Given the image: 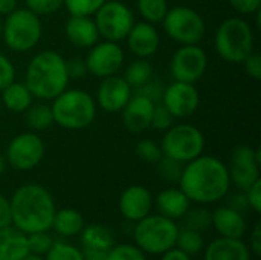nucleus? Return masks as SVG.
Here are the masks:
<instances>
[{
  "label": "nucleus",
  "instance_id": "obj_1",
  "mask_svg": "<svg viewBox=\"0 0 261 260\" xmlns=\"http://www.w3.org/2000/svg\"><path fill=\"white\" fill-rule=\"evenodd\" d=\"M180 190L197 204H213L223 199L231 187L228 167L216 156L200 155L184 166Z\"/></svg>",
  "mask_w": 261,
  "mask_h": 260
},
{
  "label": "nucleus",
  "instance_id": "obj_2",
  "mask_svg": "<svg viewBox=\"0 0 261 260\" xmlns=\"http://www.w3.org/2000/svg\"><path fill=\"white\" fill-rule=\"evenodd\" d=\"M11 215L15 228L24 234L52 228L55 204L50 193L38 184L18 187L11 198Z\"/></svg>",
  "mask_w": 261,
  "mask_h": 260
},
{
  "label": "nucleus",
  "instance_id": "obj_3",
  "mask_svg": "<svg viewBox=\"0 0 261 260\" xmlns=\"http://www.w3.org/2000/svg\"><path fill=\"white\" fill-rule=\"evenodd\" d=\"M69 75L66 60L55 51L46 49L32 57L26 67L24 84L38 100H54L67 89Z\"/></svg>",
  "mask_w": 261,
  "mask_h": 260
},
{
  "label": "nucleus",
  "instance_id": "obj_4",
  "mask_svg": "<svg viewBox=\"0 0 261 260\" xmlns=\"http://www.w3.org/2000/svg\"><path fill=\"white\" fill-rule=\"evenodd\" d=\"M54 123L66 130L89 127L96 116V101L81 89H66L52 100Z\"/></svg>",
  "mask_w": 261,
  "mask_h": 260
},
{
  "label": "nucleus",
  "instance_id": "obj_5",
  "mask_svg": "<svg viewBox=\"0 0 261 260\" xmlns=\"http://www.w3.org/2000/svg\"><path fill=\"white\" fill-rule=\"evenodd\" d=\"M214 46L228 63H242L254 52V32L249 23L239 17L226 18L216 31Z\"/></svg>",
  "mask_w": 261,
  "mask_h": 260
},
{
  "label": "nucleus",
  "instance_id": "obj_6",
  "mask_svg": "<svg viewBox=\"0 0 261 260\" xmlns=\"http://www.w3.org/2000/svg\"><path fill=\"white\" fill-rule=\"evenodd\" d=\"M43 34L41 20L28 8H17L3 20L2 38L6 46L18 54L34 49Z\"/></svg>",
  "mask_w": 261,
  "mask_h": 260
},
{
  "label": "nucleus",
  "instance_id": "obj_7",
  "mask_svg": "<svg viewBox=\"0 0 261 260\" xmlns=\"http://www.w3.org/2000/svg\"><path fill=\"white\" fill-rule=\"evenodd\" d=\"M179 227L162 215L145 216L136 222L133 238L139 250L150 254H164L176 247Z\"/></svg>",
  "mask_w": 261,
  "mask_h": 260
},
{
  "label": "nucleus",
  "instance_id": "obj_8",
  "mask_svg": "<svg viewBox=\"0 0 261 260\" xmlns=\"http://www.w3.org/2000/svg\"><path fill=\"white\" fill-rule=\"evenodd\" d=\"M161 149L164 156L187 164L203 153L205 136L196 126L173 124L168 130H165Z\"/></svg>",
  "mask_w": 261,
  "mask_h": 260
},
{
  "label": "nucleus",
  "instance_id": "obj_9",
  "mask_svg": "<svg viewBox=\"0 0 261 260\" xmlns=\"http://www.w3.org/2000/svg\"><path fill=\"white\" fill-rule=\"evenodd\" d=\"M165 34L180 46L184 44H199L206 32V25L203 17L193 8L174 6L168 8L164 20Z\"/></svg>",
  "mask_w": 261,
  "mask_h": 260
},
{
  "label": "nucleus",
  "instance_id": "obj_10",
  "mask_svg": "<svg viewBox=\"0 0 261 260\" xmlns=\"http://www.w3.org/2000/svg\"><path fill=\"white\" fill-rule=\"evenodd\" d=\"M95 23L99 37L110 41L125 40L132 26L135 25L133 11L119 0H106L104 5L95 12Z\"/></svg>",
  "mask_w": 261,
  "mask_h": 260
},
{
  "label": "nucleus",
  "instance_id": "obj_11",
  "mask_svg": "<svg viewBox=\"0 0 261 260\" xmlns=\"http://www.w3.org/2000/svg\"><path fill=\"white\" fill-rule=\"evenodd\" d=\"M208 67V55L199 44H184L171 57L170 72L174 81L196 83Z\"/></svg>",
  "mask_w": 261,
  "mask_h": 260
},
{
  "label": "nucleus",
  "instance_id": "obj_12",
  "mask_svg": "<svg viewBox=\"0 0 261 260\" xmlns=\"http://www.w3.org/2000/svg\"><path fill=\"white\" fill-rule=\"evenodd\" d=\"M44 156V143L34 132H24L14 136L6 149V162L15 170H31L37 167Z\"/></svg>",
  "mask_w": 261,
  "mask_h": 260
},
{
  "label": "nucleus",
  "instance_id": "obj_13",
  "mask_svg": "<svg viewBox=\"0 0 261 260\" xmlns=\"http://www.w3.org/2000/svg\"><path fill=\"white\" fill-rule=\"evenodd\" d=\"M89 49L84 58L87 72L98 78L116 75L124 64V52L116 41L104 40Z\"/></svg>",
  "mask_w": 261,
  "mask_h": 260
},
{
  "label": "nucleus",
  "instance_id": "obj_14",
  "mask_svg": "<svg viewBox=\"0 0 261 260\" xmlns=\"http://www.w3.org/2000/svg\"><path fill=\"white\" fill-rule=\"evenodd\" d=\"M261 153L251 146H239L231 155V164L228 167L229 179L240 190H246L251 184L260 179Z\"/></svg>",
  "mask_w": 261,
  "mask_h": 260
},
{
  "label": "nucleus",
  "instance_id": "obj_15",
  "mask_svg": "<svg viewBox=\"0 0 261 260\" xmlns=\"http://www.w3.org/2000/svg\"><path fill=\"white\" fill-rule=\"evenodd\" d=\"M161 103L174 118H187L199 109L200 95L193 83L173 81L165 87Z\"/></svg>",
  "mask_w": 261,
  "mask_h": 260
},
{
  "label": "nucleus",
  "instance_id": "obj_16",
  "mask_svg": "<svg viewBox=\"0 0 261 260\" xmlns=\"http://www.w3.org/2000/svg\"><path fill=\"white\" fill-rule=\"evenodd\" d=\"M133 95V89L124 77L112 75L101 78L96 92V104L109 113L121 112Z\"/></svg>",
  "mask_w": 261,
  "mask_h": 260
},
{
  "label": "nucleus",
  "instance_id": "obj_17",
  "mask_svg": "<svg viewBox=\"0 0 261 260\" xmlns=\"http://www.w3.org/2000/svg\"><path fill=\"white\" fill-rule=\"evenodd\" d=\"M154 104L156 103H153L147 97L133 92L132 98L121 110L124 127L132 133H139V132L147 130L151 124Z\"/></svg>",
  "mask_w": 261,
  "mask_h": 260
},
{
  "label": "nucleus",
  "instance_id": "obj_18",
  "mask_svg": "<svg viewBox=\"0 0 261 260\" xmlns=\"http://www.w3.org/2000/svg\"><path fill=\"white\" fill-rule=\"evenodd\" d=\"M125 38L132 54L139 58H148L154 55L161 44V35L156 26L148 21H135Z\"/></svg>",
  "mask_w": 261,
  "mask_h": 260
},
{
  "label": "nucleus",
  "instance_id": "obj_19",
  "mask_svg": "<svg viewBox=\"0 0 261 260\" xmlns=\"http://www.w3.org/2000/svg\"><path fill=\"white\" fill-rule=\"evenodd\" d=\"M153 205L151 193L142 185H132L125 188L119 199V210L128 221L138 222L150 215Z\"/></svg>",
  "mask_w": 261,
  "mask_h": 260
},
{
  "label": "nucleus",
  "instance_id": "obj_20",
  "mask_svg": "<svg viewBox=\"0 0 261 260\" xmlns=\"http://www.w3.org/2000/svg\"><path fill=\"white\" fill-rule=\"evenodd\" d=\"M67 40L83 49L92 48L99 40V32L92 15H70L64 28Z\"/></svg>",
  "mask_w": 261,
  "mask_h": 260
},
{
  "label": "nucleus",
  "instance_id": "obj_21",
  "mask_svg": "<svg viewBox=\"0 0 261 260\" xmlns=\"http://www.w3.org/2000/svg\"><path fill=\"white\" fill-rule=\"evenodd\" d=\"M213 225L222 238L242 239L246 233V221L242 213L226 207H219L213 213Z\"/></svg>",
  "mask_w": 261,
  "mask_h": 260
},
{
  "label": "nucleus",
  "instance_id": "obj_22",
  "mask_svg": "<svg viewBox=\"0 0 261 260\" xmlns=\"http://www.w3.org/2000/svg\"><path fill=\"white\" fill-rule=\"evenodd\" d=\"M29 254L28 236L9 225L0 228V260H23Z\"/></svg>",
  "mask_w": 261,
  "mask_h": 260
},
{
  "label": "nucleus",
  "instance_id": "obj_23",
  "mask_svg": "<svg viewBox=\"0 0 261 260\" xmlns=\"http://www.w3.org/2000/svg\"><path fill=\"white\" fill-rule=\"evenodd\" d=\"M205 260H251V256L248 247L240 239L220 238L208 245Z\"/></svg>",
  "mask_w": 261,
  "mask_h": 260
},
{
  "label": "nucleus",
  "instance_id": "obj_24",
  "mask_svg": "<svg viewBox=\"0 0 261 260\" xmlns=\"http://www.w3.org/2000/svg\"><path fill=\"white\" fill-rule=\"evenodd\" d=\"M190 199L180 188H167L156 198L159 213L168 219H180L190 208Z\"/></svg>",
  "mask_w": 261,
  "mask_h": 260
},
{
  "label": "nucleus",
  "instance_id": "obj_25",
  "mask_svg": "<svg viewBox=\"0 0 261 260\" xmlns=\"http://www.w3.org/2000/svg\"><path fill=\"white\" fill-rule=\"evenodd\" d=\"M2 101L8 110L14 113H24V110L34 103V97L24 83L14 80L2 90Z\"/></svg>",
  "mask_w": 261,
  "mask_h": 260
},
{
  "label": "nucleus",
  "instance_id": "obj_26",
  "mask_svg": "<svg viewBox=\"0 0 261 260\" xmlns=\"http://www.w3.org/2000/svg\"><path fill=\"white\" fill-rule=\"evenodd\" d=\"M81 244L83 248L109 251L115 245V238L107 227L93 224L81 230Z\"/></svg>",
  "mask_w": 261,
  "mask_h": 260
},
{
  "label": "nucleus",
  "instance_id": "obj_27",
  "mask_svg": "<svg viewBox=\"0 0 261 260\" xmlns=\"http://www.w3.org/2000/svg\"><path fill=\"white\" fill-rule=\"evenodd\" d=\"M52 227L55 231L64 238H72L81 233L84 228V219L81 213H78L73 208H63L60 211H55Z\"/></svg>",
  "mask_w": 261,
  "mask_h": 260
},
{
  "label": "nucleus",
  "instance_id": "obj_28",
  "mask_svg": "<svg viewBox=\"0 0 261 260\" xmlns=\"http://www.w3.org/2000/svg\"><path fill=\"white\" fill-rule=\"evenodd\" d=\"M24 120L28 127H31L35 132L40 130H46L54 124V115H52V109L50 106L44 104V103H38V104H31L26 110H24Z\"/></svg>",
  "mask_w": 261,
  "mask_h": 260
},
{
  "label": "nucleus",
  "instance_id": "obj_29",
  "mask_svg": "<svg viewBox=\"0 0 261 260\" xmlns=\"http://www.w3.org/2000/svg\"><path fill=\"white\" fill-rule=\"evenodd\" d=\"M153 77V67L145 58H139L132 61L125 72H124V80L130 84V87L138 89L144 86L150 78Z\"/></svg>",
  "mask_w": 261,
  "mask_h": 260
},
{
  "label": "nucleus",
  "instance_id": "obj_30",
  "mask_svg": "<svg viewBox=\"0 0 261 260\" xmlns=\"http://www.w3.org/2000/svg\"><path fill=\"white\" fill-rule=\"evenodd\" d=\"M184 219V227L194 231H206L213 225V213L206 208H188V211L180 218Z\"/></svg>",
  "mask_w": 261,
  "mask_h": 260
},
{
  "label": "nucleus",
  "instance_id": "obj_31",
  "mask_svg": "<svg viewBox=\"0 0 261 260\" xmlns=\"http://www.w3.org/2000/svg\"><path fill=\"white\" fill-rule=\"evenodd\" d=\"M138 11L144 21L148 23H161L168 11L167 0H138Z\"/></svg>",
  "mask_w": 261,
  "mask_h": 260
},
{
  "label": "nucleus",
  "instance_id": "obj_32",
  "mask_svg": "<svg viewBox=\"0 0 261 260\" xmlns=\"http://www.w3.org/2000/svg\"><path fill=\"white\" fill-rule=\"evenodd\" d=\"M176 245H177V250L184 251L185 254H188L191 257V256H197L203 250L205 242L199 231L184 228L182 231L179 230V233H177Z\"/></svg>",
  "mask_w": 261,
  "mask_h": 260
},
{
  "label": "nucleus",
  "instance_id": "obj_33",
  "mask_svg": "<svg viewBox=\"0 0 261 260\" xmlns=\"http://www.w3.org/2000/svg\"><path fill=\"white\" fill-rule=\"evenodd\" d=\"M44 260H84V257L76 247L64 242H54Z\"/></svg>",
  "mask_w": 261,
  "mask_h": 260
},
{
  "label": "nucleus",
  "instance_id": "obj_34",
  "mask_svg": "<svg viewBox=\"0 0 261 260\" xmlns=\"http://www.w3.org/2000/svg\"><path fill=\"white\" fill-rule=\"evenodd\" d=\"M156 166H158V172H159L161 178H164L168 182H179L185 164H182L176 159H171L168 156H162L156 162Z\"/></svg>",
  "mask_w": 261,
  "mask_h": 260
},
{
  "label": "nucleus",
  "instance_id": "obj_35",
  "mask_svg": "<svg viewBox=\"0 0 261 260\" xmlns=\"http://www.w3.org/2000/svg\"><path fill=\"white\" fill-rule=\"evenodd\" d=\"M106 0H64L63 6L70 15H93Z\"/></svg>",
  "mask_w": 261,
  "mask_h": 260
},
{
  "label": "nucleus",
  "instance_id": "obj_36",
  "mask_svg": "<svg viewBox=\"0 0 261 260\" xmlns=\"http://www.w3.org/2000/svg\"><path fill=\"white\" fill-rule=\"evenodd\" d=\"M136 155L139 159H142L147 164H156L162 156V149L158 143L151 141V139H141L136 144Z\"/></svg>",
  "mask_w": 261,
  "mask_h": 260
},
{
  "label": "nucleus",
  "instance_id": "obj_37",
  "mask_svg": "<svg viewBox=\"0 0 261 260\" xmlns=\"http://www.w3.org/2000/svg\"><path fill=\"white\" fill-rule=\"evenodd\" d=\"M26 236H28V248L31 254L43 256L54 245V239L47 231H37V233H31Z\"/></svg>",
  "mask_w": 261,
  "mask_h": 260
},
{
  "label": "nucleus",
  "instance_id": "obj_38",
  "mask_svg": "<svg viewBox=\"0 0 261 260\" xmlns=\"http://www.w3.org/2000/svg\"><path fill=\"white\" fill-rule=\"evenodd\" d=\"M106 260H147L142 250H139L138 247L135 245H128V244H124V245H113L109 253H107V257Z\"/></svg>",
  "mask_w": 261,
  "mask_h": 260
},
{
  "label": "nucleus",
  "instance_id": "obj_39",
  "mask_svg": "<svg viewBox=\"0 0 261 260\" xmlns=\"http://www.w3.org/2000/svg\"><path fill=\"white\" fill-rule=\"evenodd\" d=\"M174 123V116L170 113V110L162 104V103H156L154 109H153V115H151V124L150 127L165 132L168 130Z\"/></svg>",
  "mask_w": 261,
  "mask_h": 260
},
{
  "label": "nucleus",
  "instance_id": "obj_40",
  "mask_svg": "<svg viewBox=\"0 0 261 260\" xmlns=\"http://www.w3.org/2000/svg\"><path fill=\"white\" fill-rule=\"evenodd\" d=\"M64 0H24L26 8L38 17L50 15L63 6Z\"/></svg>",
  "mask_w": 261,
  "mask_h": 260
},
{
  "label": "nucleus",
  "instance_id": "obj_41",
  "mask_svg": "<svg viewBox=\"0 0 261 260\" xmlns=\"http://www.w3.org/2000/svg\"><path fill=\"white\" fill-rule=\"evenodd\" d=\"M164 90H165V86L161 80L151 77L144 86L138 87L135 92L136 93H141L144 97H147L148 100H151L153 103H161L162 100V95H164Z\"/></svg>",
  "mask_w": 261,
  "mask_h": 260
},
{
  "label": "nucleus",
  "instance_id": "obj_42",
  "mask_svg": "<svg viewBox=\"0 0 261 260\" xmlns=\"http://www.w3.org/2000/svg\"><path fill=\"white\" fill-rule=\"evenodd\" d=\"M14 80H15V67L12 61L6 55L0 54V92Z\"/></svg>",
  "mask_w": 261,
  "mask_h": 260
},
{
  "label": "nucleus",
  "instance_id": "obj_43",
  "mask_svg": "<svg viewBox=\"0 0 261 260\" xmlns=\"http://www.w3.org/2000/svg\"><path fill=\"white\" fill-rule=\"evenodd\" d=\"M66 69H67L69 78H73V80L84 78L89 74L84 58H80V57H72L66 60Z\"/></svg>",
  "mask_w": 261,
  "mask_h": 260
},
{
  "label": "nucleus",
  "instance_id": "obj_44",
  "mask_svg": "<svg viewBox=\"0 0 261 260\" xmlns=\"http://www.w3.org/2000/svg\"><path fill=\"white\" fill-rule=\"evenodd\" d=\"M245 72L254 78V80H261V55L257 52H251L243 61H242Z\"/></svg>",
  "mask_w": 261,
  "mask_h": 260
},
{
  "label": "nucleus",
  "instance_id": "obj_45",
  "mask_svg": "<svg viewBox=\"0 0 261 260\" xmlns=\"http://www.w3.org/2000/svg\"><path fill=\"white\" fill-rule=\"evenodd\" d=\"M246 198H248V204L249 208H252L255 213L261 211V179H257L254 184H251L246 190Z\"/></svg>",
  "mask_w": 261,
  "mask_h": 260
},
{
  "label": "nucleus",
  "instance_id": "obj_46",
  "mask_svg": "<svg viewBox=\"0 0 261 260\" xmlns=\"http://www.w3.org/2000/svg\"><path fill=\"white\" fill-rule=\"evenodd\" d=\"M229 5L240 14H254L260 12L261 0H228Z\"/></svg>",
  "mask_w": 261,
  "mask_h": 260
},
{
  "label": "nucleus",
  "instance_id": "obj_47",
  "mask_svg": "<svg viewBox=\"0 0 261 260\" xmlns=\"http://www.w3.org/2000/svg\"><path fill=\"white\" fill-rule=\"evenodd\" d=\"M228 207L239 211V213H243L249 208V204H248V198H246V193L245 190L239 192V193H234L229 201H228Z\"/></svg>",
  "mask_w": 261,
  "mask_h": 260
},
{
  "label": "nucleus",
  "instance_id": "obj_48",
  "mask_svg": "<svg viewBox=\"0 0 261 260\" xmlns=\"http://www.w3.org/2000/svg\"><path fill=\"white\" fill-rule=\"evenodd\" d=\"M12 225V215H11V202L3 195H0V228Z\"/></svg>",
  "mask_w": 261,
  "mask_h": 260
},
{
  "label": "nucleus",
  "instance_id": "obj_49",
  "mask_svg": "<svg viewBox=\"0 0 261 260\" xmlns=\"http://www.w3.org/2000/svg\"><path fill=\"white\" fill-rule=\"evenodd\" d=\"M251 250L255 256L261 254V225L257 224L251 234Z\"/></svg>",
  "mask_w": 261,
  "mask_h": 260
},
{
  "label": "nucleus",
  "instance_id": "obj_50",
  "mask_svg": "<svg viewBox=\"0 0 261 260\" xmlns=\"http://www.w3.org/2000/svg\"><path fill=\"white\" fill-rule=\"evenodd\" d=\"M109 251H98V250H89V248H83L81 254L84 260H106Z\"/></svg>",
  "mask_w": 261,
  "mask_h": 260
},
{
  "label": "nucleus",
  "instance_id": "obj_51",
  "mask_svg": "<svg viewBox=\"0 0 261 260\" xmlns=\"http://www.w3.org/2000/svg\"><path fill=\"white\" fill-rule=\"evenodd\" d=\"M162 260H191V257L188 254H185L184 251H180V250L171 248L167 253H164Z\"/></svg>",
  "mask_w": 261,
  "mask_h": 260
},
{
  "label": "nucleus",
  "instance_id": "obj_52",
  "mask_svg": "<svg viewBox=\"0 0 261 260\" xmlns=\"http://www.w3.org/2000/svg\"><path fill=\"white\" fill-rule=\"evenodd\" d=\"M17 9V0H0V17H6Z\"/></svg>",
  "mask_w": 261,
  "mask_h": 260
},
{
  "label": "nucleus",
  "instance_id": "obj_53",
  "mask_svg": "<svg viewBox=\"0 0 261 260\" xmlns=\"http://www.w3.org/2000/svg\"><path fill=\"white\" fill-rule=\"evenodd\" d=\"M5 169H6V158L0 153V175L5 172Z\"/></svg>",
  "mask_w": 261,
  "mask_h": 260
},
{
  "label": "nucleus",
  "instance_id": "obj_54",
  "mask_svg": "<svg viewBox=\"0 0 261 260\" xmlns=\"http://www.w3.org/2000/svg\"><path fill=\"white\" fill-rule=\"evenodd\" d=\"M23 260H44V259H43L41 256H37V254H31V253H29V254H28V256H26Z\"/></svg>",
  "mask_w": 261,
  "mask_h": 260
},
{
  "label": "nucleus",
  "instance_id": "obj_55",
  "mask_svg": "<svg viewBox=\"0 0 261 260\" xmlns=\"http://www.w3.org/2000/svg\"><path fill=\"white\" fill-rule=\"evenodd\" d=\"M2 32H3V17H0V38H2Z\"/></svg>",
  "mask_w": 261,
  "mask_h": 260
}]
</instances>
